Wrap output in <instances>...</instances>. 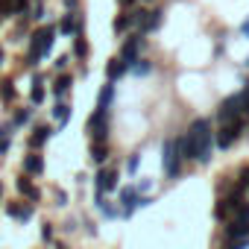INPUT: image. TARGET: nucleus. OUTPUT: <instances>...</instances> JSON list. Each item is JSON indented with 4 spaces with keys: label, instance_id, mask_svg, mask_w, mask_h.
Wrapping results in <instances>:
<instances>
[{
    "label": "nucleus",
    "instance_id": "nucleus-29",
    "mask_svg": "<svg viewBox=\"0 0 249 249\" xmlns=\"http://www.w3.org/2000/svg\"><path fill=\"white\" fill-rule=\"evenodd\" d=\"M30 217H33V202H27V205H21V208H18V217H15V220H21V223H27Z\"/></svg>",
    "mask_w": 249,
    "mask_h": 249
},
{
    "label": "nucleus",
    "instance_id": "nucleus-19",
    "mask_svg": "<svg viewBox=\"0 0 249 249\" xmlns=\"http://www.w3.org/2000/svg\"><path fill=\"white\" fill-rule=\"evenodd\" d=\"M53 117L59 120V126H65V123L71 120V106H68L65 100H59V103L53 106Z\"/></svg>",
    "mask_w": 249,
    "mask_h": 249
},
{
    "label": "nucleus",
    "instance_id": "nucleus-34",
    "mask_svg": "<svg viewBox=\"0 0 249 249\" xmlns=\"http://www.w3.org/2000/svg\"><path fill=\"white\" fill-rule=\"evenodd\" d=\"M41 240H53V226H50V223L41 226Z\"/></svg>",
    "mask_w": 249,
    "mask_h": 249
},
{
    "label": "nucleus",
    "instance_id": "nucleus-15",
    "mask_svg": "<svg viewBox=\"0 0 249 249\" xmlns=\"http://www.w3.org/2000/svg\"><path fill=\"white\" fill-rule=\"evenodd\" d=\"M129 71V65L126 62H120V59H111L108 65H106V76H108V82H114V79H120L123 73Z\"/></svg>",
    "mask_w": 249,
    "mask_h": 249
},
{
    "label": "nucleus",
    "instance_id": "nucleus-41",
    "mask_svg": "<svg viewBox=\"0 0 249 249\" xmlns=\"http://www.w3.org/2000/svg\"><path fill=\"white\" fill-rule=\"evenodd\" d=\"M56 199H59V205H65V202H68V196H65V191H56Z\"/></svg>",
    "mask_w": 249,
    "mask_h": 249
},
{
    "label": "nucleus",
    "instance_id": "nucleus-10",
    "mask_svg": "<svg viewBox=\"0 0 249 249\" xmlns=\"http://www.w3.org/2000/svg\"><path fill=\"white\" fill-rule=\"evenodd\" d=\"M138 196H141L138 188H123V191H120V211L126 214V217L138 208Z\"/></svg>",
    "mask_w": 249,
    "mask_h": 249
},
{
    "label": "nucleus",
    "instance_id": "nucleus-20",
    "mask_svg": "<svg viewBox=\"0 0 249 249\" xmlns=\"http://www.w3.org/2000/svg\"><path fill=\"white\" fill-rule=\"evenodd\" d=\"M71 85H73V76H68V73H62V76L56 79V85H53V94H56V97L62 100V97H65V94L71 91Z\"/></svg>",
    "mask_w": 249,
    "mask_h": 249
},
{
    "label": "nucleus",
    "instance_id": "nucleus-30",
    "mask_svg": "<svg viewBox=\"0 0 249 249\" xmlns=\"http://www.w3.org/2000/svg\"><path fill=\"white\" fill-rule=\"evenodd\" d=\"M0 12H3V18L15 15V0H0Z\"/></svg>",
    "mask_w": 249,
    "mask_h": 249
},
{
    "label": "nucleus",
    "instance_id": "nucleus-18",
    "mask_svg": "<svg viewBox=\"0 0 249 249\" xmlns=\"http://www.w3.org/2000/svg\"><path fill=\"white\" fill-rule=\"evenodd\" d=\"M161 21H164V12H161V9H150L147 24H144V33H156V30L161 27Z\"/></svg>",
    "mask_w": 249,
    "mask_h": 249
},
{
    "label": "nucleus",
    "instance_id": "nucleus-31",
    "mask_svg": "<svg viewBox=\"0 0 249 249\" xmlns=\"http://www.w3.org/2000/svg\"><path fill=\"white\" fill-rule=\"evenodd\" d=\"M229 211H231V208H229V205H226V199H223V202H217V208H214V217H217V220H223Z\"/></svg>",
    "mask_w": 249,
    "mask_h": 249
},
{
    "label": "nucleus",
    "instance_id": "nucleus-36",
    "mask_svg": "<svg viewBox=\"0 0 249 249\" xmlns=\"http://www.w3.org/2000/svg\"><path fill=\"white\" fill-rule=\"evenodd\" d=\"M249 246V237H243V240H234V243H229L226 249H246Z\"/></svg>",
    "mask_w": 249,
    "mask_h": 249
},
{
    "label": "nucleus",
    "instance_id": "nucleus-43",
    "mask_svg": "<svg viewBox=\"0 0 249 249\" xmlns=\"http://www.w3.org/2000/svg\"><path fill=\"white\" fill-rule=\"evenodd\" d=\"M3 59H6V56H3V50H0V65H3Z\"/></svg>",
    "mask_w": 249,
    "mask_h": 249
},
{
    "label": "nucleus",
    "instance_id": "nucleus-1",
    "mask_svg": "<svg viewBox=\"0 0 249 249\" xmlns=\"http://www.w3.org/2000/svg\"><path fill=\"white\" fill-rule=\"evenodd\" d=\"M188 132L194 135V141H196V150H199V164H208L211 161V156H214V126H211V120L208 117H196L191 126H188Z\"/></svg>",
    "mask_w": 249,
    "mask_h": 249
},
{
    "label": "nucleus",
    "instance_id": "nucleus-11",
    "mask_svg": "<svg viewBox=\"0 0 249 249\" xmlns=\"http://www.w3.org/2000/svg\"><path fill=\"white\" fill-rule=\"evenodd\" d=\"M226 237H229V240H243V237H249V220H231V223L226 226Z\"/></svg>",
    "mask_w": 249,
    "mask_h": 249
},
{
    "label": "nucleus",
    "instance_id": "nucleus-44",
    "mask_svg": "<svg viewBox=\"0 0 249 249\" xmlns=\"http://www.w3.org/2000/svg\"><path fill=\"white\" fill-rule=\"evenodd\" d=\"M0 199H3V188H0Z\"/></svg>",
    "mask_w": 249,
    "mask_h": 249
},
{
    "label": "nucleus",
    "instance_id": "nucleus-17",
    "mask_svg": "<svg viewBox=\"0 0 249 249\" xmlns=\"http://www.w3.org/2000/svg\"><path fill=\"white\" fill-rule=\"evenodd\" d=\"M106 159H108L106 141H91V161H94V164H106Z\"/></svg>",
    "mask_w": 249,
    "mask_h": 249
},
{
    "label": "nucleus",
    "instance_id": "nucleus-8",
    "mask_svg": "<svg viewBox=\"0 0 249 249\" xmlns=\"http://www.w3.org/2000/svg\"><path fill=\"white\" fill-rule=\"evenodd\" d=\"M217 117L226 123V120H234V117H240V94H231V97H226L223 103H220V108H217Z\"/></svg>",
    "mask_w": 249,
    "mask_h": 249
},
{
    "label": "nucleus",
    "instance_id": "nucleus-22",
    "mask_svg": "<svg viewBox=\"0 0 249 249\" xmlns=\"http://www.w3.org/2000/svg\"><path fill=\"white\" fill-rule=\"evenodd\" d=\"M132 24H135V21H132V12H123V15H117V18H114V24H111V27H114V33H126Z\"/></svg>",
    "mask_w": 249,
    "mask_h": 249
},
{
    "label": "nucleus",
    "instance_id": "nucleus-2",
    "mask_svg": "<svg viewBox=\"0 0 249 249\" xmlns=\"http://www.w3.org/2000/svg\"><path fill=\"white\" fill-rule=\"evenodd\" d=\"M243 126H246V117H243V114H240V117H234V120H226L223 126L214 132V144H217L220 150H229V147L240 138Z\"/></svg>",
    "mask_w": 249,
    "mask_h": 249
},
{
    "label": "nucleus",
    "instance_id": "nucleus-38",
    "mask_svg": "<svg viewBox=\"0 0 249 249\" xmlns=\"http://www.w3.org/2000/svg\"><path fill=\"white\" fill-rule=\"evenodd\" d=\"M68 62H71V56H59V59H56V68H59V71H65V68H68Z\"/></svg>",
    "mask_w": 249,
    "mask_h": 249
},
{
    "label": "nucleus",
    "instance_id": "nucleus-37",
    "mask_svg": "<svg viewBox=\"0 0 249 249\" xmlns=\"http://www.w3.org/2000/svg\"><path fill=\"white\" fill-rule=\"evenodd\" d=\"M237 188H243V191L249 188V167H246V170L240 173V185H237Z\"/></svg>",
    "mask_w": 249,
    "mask_h": 249
},
{
    "label": "nucleus",
    "instance_id": "nucleus-12",
    "mask_svg": "<svg viewBox=\"0 0 249 249\" xmlns=\"http://www.w3.org/2000/svg\"><path fill=\"white\" fill-rule=\"evenodd\" d=\"M24 173L41 176V173H44V159H41L38 153H27V156H24Z\"/></svg>",
    "mask_w": 249,
    "mask_h": 249
},
{
    "label": "nucleus",
    "instance_id": "nucleus-27",
    "mask_svg": "<svg viewBox=\"0 0 249 249\" xmlns=\"http://www.w3.org/2000/svg\"><path fill=\"white\" fill-rule=\"evenodd\" d=\"M30 117H33V111H30V108H18V111H15V120H12V126H27Z\"/></svg>",
    "mask_w": 249,
    "mask_h": 249
},
{
    "label": "nucleus",
    "instance_id": "nucleus-39",
    "mask_svg": "<svg viewBox=\"0 0 249 249\" xmlns=\"http://www.w3.org/2000/svg\"><path fill=\"white\" fill-rule=\"evenodd\" d=\"M18 208H21L18 202H9V205H6V214H9V217H18Z\"/></svg>",
    "mask_w": 249,
    "mask_h": 249
},
{
    "label": "nucleus",
    "instance_id": "nucleus-5",
    "mask_svg": "<svg viewBox=\"0 0 249 249\" xmlns=\"http://www.w3.org/2000/svg\"><path fill=\"white\" fill-rule=\"evenodd\" d=\"M88 135H91V141H106L108 138V111L94 108V114L88 117Z\"/></svg>",
    "mask_w": 249,
    "mask_h": 249
},
{
    "label": "nucleus",
    "instance_id": "nucleus-42",
    "mask_svg": "<svg viewBox=\"0 0 249 249\" xmlns=\"http://www.w3.org/2000/svg\"><path fill=\"white\" fill-rule=\"evenodd\" d=\"M117 3H123V6H129V3H135V0H117Z\"/></svg>",
    "mask_w": 249,
    "mask_h": 249
},
{
    "label": "nucleus",
    "instance_id": "nucleus-35",
    "mask_svg": "<svg viewBox=\"0 0 249 249\" xmlns=\"http://www.w3.org/2000/svg\"><path fill=\"white\" fill-rule=\"evenodd\" d=\"M234 214H237V220H249V205L243 202L240 208H234Z\"/></svg>",
    "mask_w": 249,
    "mask_h": 249
},
{
    "label": "nucleus",
    "instance_id": "nucleus-33",
    "mask_svg": "<svg viewBox=\"0 0 249 249\" xmlns=\"http://www.w3.org/2000/svg\"><path fill=\"white\" fill-rule=\"evenodd\" d=\"M30 18H36V21H41V18H44V3H41V0L33 6V15H30Z\"/></svg>",
    "mask_w": 249,
    "mask_h": 249
},
{
    "label": "nucleus",
    "instance_id": "nucleus-16",
    "mask_svg": "<svg viewBox=\"0 0 249 249\" xmlns=\"http://www.w3.org/2000/svg\"><path fill=\"white\" fill-rule=\"evenodd\" d=\"M44 97H47V94H44V76L36 73V76H33V94H30V100H33V106H41Z\"/></svg>",
    "mask_w": 249,
    "mask_h": 249
},
{
    "label": "nucleus",
    "instance_id": "nucleus-6",
    "mask_svg": "<svg viewBox=\"0 0 249 249\" xmlns=\"http://www.w3.org/2000/svg\"><path fill=\"white\" fill-rule=\"evenodd\" d=\"M141 47H144V38H141V33L138 36H129L126 41H123V47H120V62H126L129 68H132V62L138 59V53H141Z\"/></svg>",
    "mask_w": 249,
    "mask_h": 249
},
{
    "label": "nucleus",
    "instance_id": "nucleus-9",
    "mask_svg": "<svg viewBox=\"0 0 249 249\" xmlns=\"http://www.w3.org/2000/svg\"><path fill=\"white\" fill-rule=\"evenodd\" d=\"M176 147H179L182 161H196V159H199V150H196V141H194V135H191V132L179 135V138H176Z\"/></svg>",
    "mask_w": 249,
    "mask_h": 249
},
{
    "label": "nucleus",
    "instance_id": "nucleus-3",
    "mask_svg": "<svg viewBox=\"0 0 249 249\" xmlns=\"http://www.w3.org/2000/svg\"><path fill=\"white\" fill-rule=\"evenodd\" d=\"M161 170H164V179H176L182 170V156H179L176 138H167L161 144Z\"/></svg>",
    "mask_w": 249,
    "mask_h": 249
},
{
    "label": "nucleus",
    "instance_id": "nucleus-25",
    "mask_svg": "<svg viewBox=\"0 0 249 249\" xmlns=\"http://www.w3.org/2000/svg\"><path fill=\"white\" fill-rule=\"evenodd\" d=\"M0 100H3V103H12L15 100V85L6 79V82H0Z\"/></svg>",
    "mask_w": 249,
    "mask_h": 249
},
{
    "label": "nucleus",
    "instance_id": "nucleus-14",
    "mask_svg": "<svg viewBox=\"0 0 249 249\" xmlns=\"http://www.w3.org/2000/svg\"><path fill=\"white\" fill-rule=\"evenodd\" d=\"M50 138H53V129H50V126H36V129H33V135H30V147H33V150H38V147H44Z\"/></svg>",
    "mask_w": 249,
    "mask_h": 249
},
{
    "label": "nucleus",
    "instance_id": "nucleus-21",
    "mask_svg": "<svg viewBox=\"0 0 249 249\" xmlns=\"http://www.w3.org/2000/svg\"><path fill=\"white\" fill-rule=\"evenodd\" d=\"M111 100H114V82H108V85L100 91V103H97V108H100V111H108Z\"/></svg>",
    "mask_w": 249,
    "mask_h": 249
},
{
    "label": "nucleus",
    "instance_id": "nucleus-4",
    "mask_svg": "<svg viewBox=\"0 0 249 249\" xmlns=\"http://www.w3.org/2000/svg\"><path fill=\"white\" fill-rule=\"evenodd\" d=\"M56 33H59L56 27H41V30L33 33L30 47H27V65H30V68H36V65L44 59V41H47L50 36H56Z\"/></svg>",
    "mask_w": 249,
    "mask_h": 249
},
{
    "label": "nucleus",
    "instance_id": "nucleus-40",
    "mask_svg": "<svg viewBox=\"0 0 249 249\" xmlns=\"http://www.w3.org/2000/svg\"><path fill=\"white\" fill-rule=\"evenodd\" d=\"M65 6L73 9V12H79V0H65Z\"/></svg>",
    "mask_w": 249,
    "mask_h": 249
},
{
    "label": "nucleus",
    "instance_id": "nucleus-28",
    "mask_svg": "<svg viewBox=\"0 0 249 249\" xmlns=\"http://www.w3.org/2000/svg\"><path fill=\"white\" fill-rule=\"evenodd\" d=\"M240 114L243 117H249V82L243 85V91H240Z\"/></svg>",
    "mask_w": 249,
    "mask_h": 249
},
{
    "label": "nucleus",
    "instance_id": "nucleus-26",
    "mask_svg": "<svg viewBox=\"0 0 249 249\" xmlns=\"http://www.w3.org/2000/svg\"><path fill=\"white\" fill-rule=\"evenodd\" d=\"M132 71H135V73H138V76H147V73H150V71H153V65H150V62H147V59H141V56H138V59H135V62H132Z\"/></svg>",
    "mask_w": 249,
    "mask_h": 249
},
{
    "label": "nucleus",
    "instance_id": "nucleus-32",
    "mask_svg": "<svg viewBox=\"0 0 249 249\" xmlns=\"http://www.w3.org/2000/svg\"><path fill=\"white\" fill-rule=\"evenodd\" d=\"M30 9V0H15V15H27Z\"/></svg>",
    "mask_w": 249,
    "mask_h": 249
},
{
    "label": "nucleus",
    "instance_id": "nucleus-13",
    "mask_svg": "<svg viewBox=\"0 0 249 249\" xmlns=\"http://www.w3.org/2000/svg\"><path fill=\"white\" fill-rule=\"evenodd\" d=\"M15 188H18V191H21V194H24V196H27L30 202H38V196H41V194H38V188L33 185V179H27L24 173L18 176V182H15Z\"/></svg>",
    "mask_w": 249,
    "mask_h": 249
},
{
    "label": "nucleus",
    "instance_id": "nucleus-7",
    "mask_svg": "<svg viewBox=\"0 0 249 249\" xmlns=\"http://www.w3.org/2000/svg\"><path fill=\"white\" fill-rule=\"evenodd\" d=\"M94 188L97 191H114L117 188V167H100L97 176H94Z\"/></svg>",
    "mask_w": 249,
    "mask_h": 249
},
{
    "label": "nucleus",
    "instance_id": "nucleus-23",
    "mask_svg": "<svg viewBox=\"0 0 249 249\" xmlns=\"http://www.w3.org/2000/svg\"><path fill=\"white\" fill-rule=\"evenodd\" d=\"M73 56H76V59H85V56H88V41H85L82 33L73 36Z\"/></svg>",
    "mask_w": 249,
    "mask_h": 249
},
{
    "label": "nucleus",
    "instance_id": "nucleus-24",
    "mask_svg": "<svg viewBox=\"0 0 249 249\" xmlns=\"http://www.w3.org/2000/svg\"><path fill=\"white\" fill-rule=\"evenodd\" d=\"M12 129H15L12 123H6V126L0 129V156H3V153L9 150V144H12Z\"/></svg>",
    "mask_w": 249,
    "mask_h": 249
}]
</instances>
